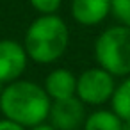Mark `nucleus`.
<instances>
[{
    "label": "nucleus",
    "instance_id": "12",
    "mask_svg": "<svg viewBox=\"0 0 130 130\" xmlns=\"http://www.w3.org/2000/svg\"><path fill=\"white\" fill-rule=\"evenodd\" d=\"M29 2L41 16H50L57 13L62 0H29Z\"/></svg>",
    "mask_w": 130,
    "mask_h": 130
},
{
    "label": "nucleus",
    "instance_id": "2",
    "mask_svg": "<svg viewBox=\"0 0 130 130\" xmlns=\"http://www.w3.org/2000/svg\"><path fill=\"white\" fill-rule=\"evenodd\" d=\"M70 32L62 18L57 14L36 18L25 32V54L39 64L57 61L68 48Z\"/></svg>",
    "mask_w": 130,
    "mask_h": 130
},
{
    "label": "nucleus",
    "instance_id": "1",
    "mask_svg": "<svg viewBox=\"0 0 130 130\" xmlns=\"http://www.w3.org/2000/svg\"><path fill=\"white\" fill-rule=\"evenodd\" d=\"M52 100L45 89L30 80H14L0 93V112L6 119L25 126L45 123L50 112Z\"/></svg>",
    "mask_w": 130,
    "mask_h": 130
},
{
    "label": "nucleus",
    "instance_id": "4",
    "mask_svg": "<svg viewBox=\"0 0 130 130\" xmlns=\"http://www.w3.org/2000/svg\"><path fill=\"white\" fill-rule=\"evenodd\" d=\"M116 89L114 77L102 68H89L77 78V98L82 103L102 105L112 98Z\"/></svg>",
    "mask_w": 130,
    "mask_h": 130
},
{
    "label": "nucleus",
    "instance_id": "3",
    "mask_svg": "<svg viewBox=\"0 0 130 130\" xmlns=\"http://www.w3.org/2000/svg\"><path fill=\"white\" fill-rule=\"evenodd\" d=\"M98 68L112 77L130 75V29L123 25L105 29L94 43Z\"/></svg>",
    "mask_w": 130,
    "mask_h": 130
},
{
    "label": "nucleus",
    "instance_id": "15",
    "mask_svg": "<svg viewBox=\"0 0 130 130\" xmlns=\"http://www.w3.org/2000/svg\"><path fill=\"white\" fill-rule=\"evenodd\" d=\"M119 130H130V121H121Z\"/></svg>",
    "mask_w": 130,
    "mask_h": 130
},
{
    "label": "nucleus",
    "instance_id": "6",
    "mask_svg": "<svg viewBox=\"0 0 130 130\" xmlns=\"http://www.w3.org/2000/svg\"><path fill=\"white\" fill-rule=\"evenodd\" d=\"M25 48L13 39H0V84H11L25 71Z\"/></svg>",
    "mask_w": 130,
    "mask_h": 130
},
{
    "label": "nucleus",
    "instance_id": "7",
    "mask_svg": "<svg viewBox=\"0 0 130 130\" xmlns=\"http://www.w3.org/2000/svg\"><path fill=\"white\" fill-rule=\"evenodd\" d=\"M110 13V0H71V16L80 25H98Z\"/></svg>",
    "mask_w": 130,
    "mask_h": 130
},
{
    "label": "nucleus",
    "instance_id": "9",
    "mask_svg": "<svg viewBox=\"0 0 130 130\" xmlns=\"http://www.w3.org/2000/svg\"><path fill=\"white\" fill-rule=\"evenodd\" d=\"M112 112L121 121H130V77H126L112 93Z\"/></svg>",
    "mask_w": 130,
    "mask_h": 130
},
{
    "label": "nucleus",
    "instance_id": "5",
    "mask_svg": "<svg viewBox=\"0 0 130 130\" xmlns=\"http://www.w3.org/2000/svg\"><path fill=\"white\" fill-rule=\"evenodd\" d=\"M50 125L55 130H77L86 121L84 103L77 98H66V100H55L50 105Z\"/></svg>",
    "mask_w": 130,
    "mask_h": 130
},
{
    "label": "nucleus",
    "instance_id": "8",
    "mask_svg": "<svg viewBox=\"0 0 130 130\" xmlns=\"http://www.w3.org/2000/svg\"><path fill=\"white\" fill-rule=\"evenodd\" d=\"M45 93L48 94L50 100H66L75 96L77 91V77L64 68H57L48 73L45 80Z\"/></svg>",
    "mask_w": 130,
    "mask_h": 130
},
{
    "label": "nucleus",
    "instance_id": "14",
    "mask_svg": "<svg viewBox=\"0 0 130 130\" xmlns=\"http://www.w3.org/2000/svg\"><path fill=\"white\" fill-rule=\"evenodd\" d=\"M32 130H55L52 125H46V123H41V125H38V126H34Z\"/></svg>",
    "mask_w": 130,
    "mask_h": 130
},
{
    "label": "nucleus",
    "instance_id": "10",
    "mask_svg": "<svg viewBox=\"0 0 130 130\" xmlns=\"http://www.w3.org/2000/svg\"><path fill=\"white\" fill-rule=\"evenodd\" d=\"M121 119L112 110H94L84 121V130H119Z\"/></svg>",
    "mask_w": 130,
    "mask_h": 130
},
{
    "label": "nucleus",
    "instance_id": "11",
    "mask_svg": "<svg viewBox=\"0 0 130 130\" xmlns=\"http://www.w3.org/2000/svg\"><path fill=\"white\" fill-rule=\"evenodd\" d=\"M110 14L126 29H130V0H110Z\"/></svg>",
    "mask_w": 130,
    "mask_h": 130
},
{
    "label": "nucleus",
    "instance_id": "13",
    "mask_svg": "<svg viewBox=\"0 0 130 130\" xmlns=\"http://www.w3.org/2000/svg\"><path fill=\"white\" fill-rule=\"evenodd\" d=\"M0 130H25L22 125L14 123V121H9V119H0Z\"/></svg>",
    "mask_w": 130,
    "mask_h": 130
}]
</instances>
